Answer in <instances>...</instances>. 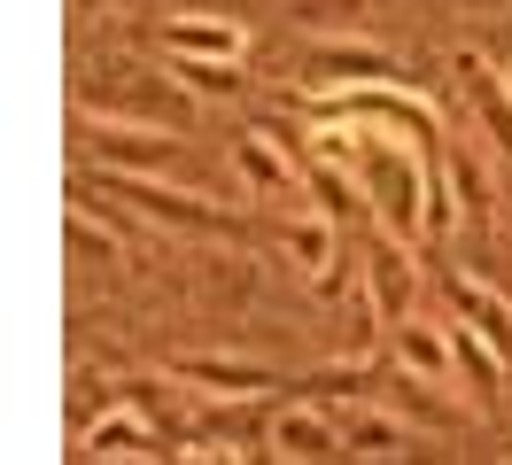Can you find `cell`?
I'll use <instances>...</instances> for the list:
<instances>
[{
  "label": "cell",
  "mask_w": 512,
  "mask_h": 465,
  "mask_svg": "<svg viewBox=\"0 0 512 465\" xmlns=\"http://www.w3.org/2000/svg\"><path fill=\"white\" fill-rule=\"evenodd\" d=\"M171 155H179V140H163V124L101 117V132H94V163H101V171H148V179H156Z\"/></svg>",
  "instance_id": "4"
},
{
  "label": "cell",
  "mask_w": 512,
  "mask_h": 465,
  "mask_svg": "<svg viewBox=\"0 0 512 465\" xmlns=\"http://www.w3.org/2000/svg\"><path fill=\"white\" fill-rule=\"evenodd\" d=\"M365 380H373V365H326L319 380H311V403H350Z\"/></svg>",
  "instance_id": "20"
},
{
  "label": "cell",
  "mask_w": 512,
  "mask_h": 465,
  "mask_svg": "<svg viewBox=\"0 0 512 465\" xmlns=\"http://www.w3.org/2000/svg\"><path fill=\"white\" fill-rule=\"evenodd\" d=\"M466 8H481V16H489V8H505V0H466Z\"/></svg>",
  "instance_id": "24"
},
{
  "label": "cell",
  "mask_w": 512,
  "mask_h": 465,
  "mask_svg": "<svg viewBox=\"0 0 512 465\" xmlns=\"http://www.w3.org/2000/svg\"><path fill=\"white\" fill-rule=\"evenodd\" d=\"M450 365L466 372V380H474V396L489 403V396H497V380H505V349H497L489 334H474V326L458 318V326H450Z\"/></svg>",
  "instance_id": "10"
},
{
  "label": "cell",
  "mask_w": 512,
  "mask_h": 465,
  "mask_svg": "<svg viewBox=\"0 0 512 465\" xmlns=\"http://www.w3.org/2000/svg\"><path fill=\"white\" fill-rule=\"evenodd\" d=\"M78 8H109V0H78Z\"/></svg>",
  "instance_id": "25"
},
{
  "label": "cell",
  "mask_w": 512,
  "mask_h": 465,
  "mask_svg": "<svg viewBox=\"0 0 512 465\" xmlns=\"http://www.w3.org/2000/svg\"><path fill=\"white\" fill-rule=\"evenodd\" d=\"M156 434H148V403L140 411H109V419H94V434H86V450L94 458H140Z\"/></svg>",
  "instance_id": "13"
},
{
  "label": "cell",
  "mask_w": 512,
  "mask_h": 465,
  "mask_svg": "<svg viewBox=\"0 0 512 465\" xmlns=\"http://www.w3.org/2000/svg\"><path fill=\"white\" fill-rule=\"evenodd\" d=\"M357 179H365V194H373V210H381L388 241H412V233H427V179H419V163L404 140H365V155H357Z\"/></svg>",
  "instance_id": "1"
},
{
  "label": "cell",
  "mask_w": 512,
  "mask_h": 465,
  "mask_svg": "<svg viewBox=\"0 0 512 465\" xmlns=\"http://www.w3.org/2000/svg\"><path fill=\"white\" fill-rule=\"evenodd\" d=\"M303 8H311V16H357L365 0H303Z\"/></svg>",
  "instance_id": "23"
},
{
  "label": "cell",
  "mask_w": 512,
  "mask_h": 465,
  "mask_svg": "<svg viewBox=\"0 0 512 465\" xmlns=\"http://www.w3.org/2000/svg\"><path fill=\"white\" fill-rule=\"evenodd\" d=\"M288 140H280V132H272V124H264V132H249V140H241V171H249L256 186H288Z\"/></svg>",
  "instance_id": "17"
},
{
  "label": "cell",
  "mask_w": 512,
  "mask_h": 465,
  "mask_svg": "<svg viewBox=\"0 0 512 465\" xmlns=\"http://www.w3.org/2000/svg\"><path fill=\"white\" fill-rule=\"evenodd\" d=\"M179 380L210 388V396H256V388H272V372L249 365V357H179Z\"/></svg>",
  "instance_id": "9"
},
{
  "label": "cell",
  "mask_w": 512,
  "mask_h": 465,
  "mask_svg": "<svg viewBox=\"0 0 512 465\" xmlns=\"http://www.w3.org/2000/svg\"><path fill=\"white\" fill-rule=\"evenodd\" d=\"M311 194H319V217H334V225H350L357 194H350V179H342V163H311Z\"/></svg>",
  "instance_id": "19"
},
{
  "label": "cell",
  "mask_w": 512,
  "mask_h": 465,
  "mask_svg": "<svg viewBox=\"0 0 512 465\" xmlns=\"http://www.w3.org/2000/svg\"><path fill=\"white\" fill-rule=\"evenodd\" d=\"M70 248H78V256H94V264H117V241L94 233V217H86V210H70Z\"/></svg>",
  "instance_id": "21"
},
{
  "label": "cell",
  "mask_w": 512,
  "mask_h": 465,
  "mask_svg": "<svg viewBox=\"0 0 512 465\" xmlns=\"http://www.w3.org/2000/svg\"><path fill=\"white\" fill-rule=\"evenodd\" d=\"M334 419H342V450L350 458H396L404 450V427L396 419H373V411H350V403H326Z\"/></svg>",
  "instance_id": "11"
},
{
  "label": "cell",
  "mask_w": 512,
  "mask_h": 465,
  "mask_svg": "<svg viewBox=\"0 0 512 465\" xmlns=\"http://www.w3.org/2000/svg\"><path fill=\"white\" fill-rule=\"evenodd\" d=\"M505 78H512V70H505Z\"/></svg>",
  "instance_id": "26"
},
{
  "label": "cell",
  "mask_w": 512,
  "mask_h": 465,
  "mask_svg": "<svg viewBox=\"0 0 512 465\" xmlns=\"http://www.w3.org/2000/svg\"><path fill=\"white\" fill-rule=\"evenodd\" d=\"M450 303H458V318H466L474 334H489V341H497V349L512 357V310L497 303V295H489L481 279H450Z\"/></svg>",
  "instance_id": "12"
},
{
  "label": "cell",
  "mask_w": 512,
  "mask_h": 465,
  "mask_svg": "<svg viewBox=\"0 0 512 465\" xmlns=\"http://www.w3.org/2000/svg\"><path fill=\"white\" fill-rule=\"evenodd\" d=\"M350 86H396V55L373 47V39H326L303 62V93L326 101V93H350Z\"/></svg>",
  "instance_id": "2"
},
{
  "label": "cell",
  "mask_w": 512,
  "mask_h": 465,
  "mask_svg": "<svg viewBox=\"0 0 512 465\" xmlns=\"http://www.w3.org/2000/svg\"><path fill=\"white\" fill-rule=\"evenodd\" d=\"M450 70H458V93H466V109H474V117L489 124V140L512 155V78H497V70H489L481 55H458Z\"/></svg>",
  "instance_id": "5"
},
{
  "label": "cell",
  "mask_w": 512,
  "mask_h": 465,
  "mask_svg": "<svg viewBox=\"0 0 512 465\" xmlns=\"http://www.w3.org/2000/svg\"><path fill=\"white\" fill-rule=\"evenodd\" d=\"M109 194H117V202H132L148 225H171V233H218V225H225L202 194H179V186L148 179V171H109Z\"/></svg>",
  "instance_id": "3"
},
{
  "label": "cell",
  "mask_w": 512,
  "mask_h": 465,
  "mask_svg": "<svg viewBox=\"0 0 512 465\" xmlns=\"http://www.w3.org/2000/svg\"><path fill=\"white\" fill-rule=\"evenodd\" d=\"M171 70L187 78V93L202 101H233L241 93V62H210V55H171Z\"/></svg>",
  "instance_id": "15"
},
{
  "label": "cell",
  "mask_w": 512,
  "mask_h": 465,
  "mask_svg": "<svg viewBox=\"0 0 512 465\" xmlns=\"http://www.w3.org/2000/svg\"><path fill=\"white\" fill-rule=\"evenodd\" d=\"M288 256L311 279H334V217H303V225H288Z\"/></svg>",
  "instance_id": "14"
},
{
  "label": "cell",
  "mask_w": 512,
  "mask_h": 465,
  "mask_svg": "<svg viewBox=\"0 0 512 465\" xmlns=\"http://www.w3.org/2000/svg\"><path fill=\"white\" fill-rule=\"evenodd\" d=\"M365 272H373V318H381V326H404V318H412V256H404V248H373Z\"/></svg>",
  "instance_id": "8"
},
{
  "label": "cell",
  "mask_w": 512,
  "mask_h": 465,
  "mask_svg": "<svg viewBox=\"0 0 512 465\" xmlns=\"http://www.w3.org/2000/svg\"><path fill=\"white\" fill-rule=\"evenodd\" d=\"M272 450L280 458H342V419L326 403H295L272 419Z\"/></svg>",
  "instance_id": "6"
},
{
  "label": "cell",
  "mask_w": 512,
  "mask_h": 465,
  "mask_svg": "<svg viewBox=\"0 0 512 465\" xmlns=\"http://www.w3.org/2000/svg\"><path fill=\"white\" fill-rule=\"evenodd\" d=\"M171 55H210V62H241V24L233 16H179L163 31Z\"/></svg>",
  "instance_id": "7"
},
{
  "label": "cell",
  "mask_w": 512,
  "mask_h": 465,
  "mask_svg": "<svg viewBox=\"0 0 512 465\" xmlns=\"http://www.w3.org/2000/svg\"><path fill=\"white\" fill-rule=\"evenodd\" d=\"M427 388H435V380H419V372H412V388H404V411H412V419H427V427H458V411H450V403H435Z\"/></svg>",
  "instance_id": "22"
},
{
  "label": "cell",
  "mask_w": 512,
  "mask_h": 465,
  "mask_svg": "<svg viewBox=\"0 0 512 465\" xmlns=\"http://www.w3.org/2000/svg\"><path fill=\"white\" fill-rule=\"evenodd\" d=\"M396 357H404V372H419V380H443V372H450V334H427V326H412V318H404Z\"/></svg>",
  "instance_id": "16"
},
{
  "label": "cell",
  "mask_w": 512,
  "mask_h": 465,
  "mask_svg": "<svg viewBox=\"0 0 512 465\" xmlns=\"http://www.w3.org/2000/svg\"><path fill=\"white\" fill-rule=\"evenodd\" d=\"M443 171H450V194H458V217L481 225V217H489V186H481L474 155H443Z\"/></svg>",
  "instance_id": "18"
}]
</instances>
